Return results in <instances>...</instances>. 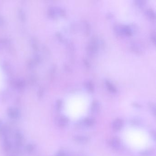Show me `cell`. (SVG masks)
<instances>
[{"label":"cell","mask_w":156,"mask_h":156,"mask_svg":"<svg viewBox=\"0 0 156 156\" xmlns=\"http://www.w3.org/2000/svg\"><path fill=\"white\" fill-rule=\"evenodd\" d=\"M104 47V41L102 38L94 36L91 38L86 47L87 55L90 57H94L98 54L99 49Z\"/></svg>","instance_id":"obj_1"},{"label":"cell","mask_w":156,"mask_h":156,"mask_svg":"<svg viewBox=\"0 0 156 156\" xmlns=\"http://www.w3.org/2000/svg\"><path fill=\"white\" fill-rule=\"evenodd\" d=\"M80 29L85 35H88L91 32V25L86 20H82L80 22Z\"/></svg>","instance_id":"obj_2"},{"label":"cell","mask_w":156,"mask_h":156,"mask_svg":"<svg viewBox=\"0 0 156 156\" xmlns=\"http://www.w3.org/2000/svg\"><path fill=\"white\" fill-rule=\"evenodd\" d=\"M130 48L134 52L141 54L143 52V49L141 43L136 40H133L130 44Z\"/></svg>","instance_id":"obj_3"},{"label":"cell","mask_w":156,"mask_h":156,"mask_svg":"<svg viewBox=\"0 0 156 156\" xmlns=\"http://www.w3.org/2000/svg\"><path fill=\"white\" fill-rule=\"evenodd\" d=\"M123 121L120 119H117L115 120L113 123L112 127L113 130L115 131H119L123 127Z\"/></svg>","instance_id":"obj_4"},{"label":"cell","mask_w":156,"mask_h":156,"mask_svg":"<svg viewBox=\"0 0 156 156\" xmlns=\"http://www.w3.org/2000/svg\"><path fill=\"white\" fill-rule=\"evenodd\" d=\"M123 25L116 23L114 25V33L118 36H124L123 32Z\"/></svg>","instance_id":"obj_5"},{"label":"cell","mask_w":156,"mask_h":156,"mask_svg":"<svg viewBox=\"0 0 156 156\" xmlns=\"http://www.w3.org/2000/svg\"><path fill=\"white\" fill-rule=\"evenodd\" d=\"M100 110V104L98 101L95 100L92 102L91 106V112L95 114L98 113Z\"/></svg>","instance_id":"obj_6"},{"label":"cell","mask_w":156,"mask_h":156,"mask_svg":"<svg viewBox=\"0 0 156 156\" xmlns=\"http://www.w3.org/2000/svg\"><path fill=\"white\" fill-rule=\"evenodd\" d=\"M105 84L106 85V87L108 90L110 92L115 94L117 92V88L113 85V83H111V82L109 81V80H105Z\"/></svg>","instance_id":"obj_7"},{"label":"cell","mask_w":156,"mask_h":156,"mask_svg":"<svg viewBox=\"0 0 156 156\" xmlns=\"http://www.w3.org/2000/svg\"><path fill=\"white\" fill-rule=\"evenodd\" d=\"M110 144L112 148L114 150H119L121 146L120 141L117 138L112 139Z\"/></svg>","instance_id":"obj_8"},{"label":"cell","mask_w":156,"mask_h":156,"mask_svg":"<svg viewBox=\"0 0 156 156\" xmlns=\"http://www.w3.org/2000/svg\"><path fill=\"white\" fill-rule=\"evenodd\" d=\"M84 86L87 91L90 92H92L94 89V83L90 80H87L84 82Z\"/></svg>","instance_id":"obj_9"},{"label":"cell","mask_w":156,"mask_h":156,"mask_svg":"<svg viewBox=\"0 0 156 156\" xmlns=\"http://www.w3.org/2000/svg\"><path fill=\"white\" fill-rule=\"evenodd\" d=\"M74 140L76 142L82 144L87 143L89 141V138L84 136H77L74 137Z\"/></svg>","instance_id":"obj_10"},{"label":"cell","mask_w":156,"mask_h":156,"mask_svg":"<svg viewBox=\"0 0 156 156\" xmlns=\"http://www.w3.org/2000/svg\"><path fill=\"white\" fill-rule=\"evenodd\" d=\"M82 124L86 127H90L94 125L95 120L92 118H87L84 119L82 121Z\"/></svg>","instance_id":"obj_11"},{"label":"cell","mask_w":156,"mask_h":156,"mask_svg":"<svg viewBox=\"0 0 156 156\" xmlns=\"http://www.w3.org/2000/svg\"><path fill=\"white\" fill-rule=\"evenodd\" d=\"M145 12H146V15L150 19H155L156 14H155V11L152 8H147V9H146Z\"/></svg>","instance_id":"obj_12"},{"label":"cell","mask_w":156,"mask_h":156,"mask_svg":"<svg viewBox=\"0 0 156 156\" xmlns=\"http://www.w3.org/2000/svg\"><path fill=\"white\" fill-rule=\"evenodd\" d=\"M123 32L124 35L126 36H131L132 34L131 30L128 25H123Z\"/></svg>","instance_id":"obj_13"},{"label":"cell","mask_w":156,"mask_h":156,"mask_svg":"<svg viewBox=\"0 0 156 156\" xmlns=\"http://www.w3.org/2000/svg\"><path fill=\"white\" fill-rule=\"evenodd\" d=\"M59 122L60 126L64 127V126H67L68 124V123H69V119L66 116H62L60 118Z\"/></svg>","instance_id":"obj_14"},{"label":"cell","mask_w":156,"mask_h":156,"mask_svg":"<svg viewBox=\"0 0 156 156\" xmlns=\"http://www.w3.org/2000/svg\"><path fill=\"white\" fill-rule=\"evenodd\" d=\"M130 28V30L132 31V34L135 33H137V31H138V28L137 25L135 23H131L128 25Z\"/></svg>","instance_id":"obj_15"},{"label":"cell","mask_w":156,"mask_h":156,"mask_svg":"<svg viewBox=\"0 0 156 156\" xmlns=\"http://www.w3.org/2000/svg\"><path fill=\"white\" fill-rule=\"evenodd\" d=\"M136 5L140 8L144 7L146 4V1L145 0H136L135 1Z\"/></svg>","instance_id":"obj_16"},{"label":"cell","mask_w":156,"mask_h":156,"mask_svg":"<svg viewBox=\"0 0 156 156\" xmlns=\"http://www.w3.org/2000/svg\"><path fill=\"white\" fill-rule=\"evenodd\" d=\"M140 154L142 156H152L153 152L151 150H146L141 152Z\"/></svg>","instance_id":"obj_17"},{"label":"cell","mask_w":156,"mask_h":156,"mask_svg":"<svg viewBox=\"0 0 156 156\" xmlns=\"http://www.w3.org/2000/svg\"><path fill=\"white\" fill-rule=\"evenodd\" d=\"M77 29H78V25H77V24L74 23V22L72 23L71 26H70V30H71V32L75 33V32H77Z\"/></svg>","instance_id":"obj_18"},{"label":"cell","mask_w":156,"mask_h":156,"mask_svg":"<svg viewBox=\"0 0 156 156\" xmlns=\"http://www.w3.org/2000/svg\"><path fill=\"white\" fill-rule=\"evenodd\" d=\"M149 107L153 114L154 115H156V106H155V104H153V103H150L149 104Z\"/></svg>","instance_id":"obj_19"},{"label":"cell","mask_w":156,"mask_h":156,"mask_svg":"<svg viewBox=\"0 0 156 156\" xmlns=\"http://www.w3.org/2000/svg\"><path fill=\"white\" fill-rule=\"evenodd\" d=\"M151 39L152 41L154 44H156V34H155V31H153L151 35Z\"/></svg>","instance_id":"obj_20"},{"label":"cell","mask_w":156,"mask_h":156,"mask_svg":"<svg viewBox=\"0 0 156 156\" xmlns=\"http://www.w3.org/2000/svg\"><path fill=\"white\" fill-rule=\"evenodd\" d=\"M62 101L60 100H58L57 103V109H60L62 108Z\"/></svg>","instance_id":"obj_21"},{"label":"cell","mask_w":156,"mask_h":156,"mask_svg":"<svg viewBox=\"0 0 156 156\" xmlns=\"http://www.w3.org/2000/svg\"><path fill=\"white\" fill-rule=\"evenodd\" d=\"M57 36L59 40H60V41H62V42H63V41H64V42L65 40H64V38H63L62 35L61 34L59 33H57Z\"/></svg>","instance_id":"obj_22"},{"label":"cell","mask_w":156,"mask_h":156,"mask_svg":"<svg viewBox=\"0 0 156 156\" xmlns=\"http://www.w3.org/2000/svg\"><path fill=\"white\" fill-rule=\"evenodd\" d=\"M83 61L85 66L87 68H89L90 67V65L89 62H88V61H87V60H86V59H83Z\"/></svg>","instance_id":"obj_23"},{"label":"cell","mask_w":156,"mask_h":156,"mask_svg":"<svg viewBox=\"0 0 156 156\" xmlns=\"http://www.w3.org/2000/svg\"><path fill=\"white\" fill-rule=\"evenodd\" d=\"M106 17L108 19H113V17H114V15L112 13H111V12H108L106 14Z\"/></svg>","instance_id":"obj_24"},{"label":"cell","mask_w":156,"mask_h":156,"mask_svg":"<svg viewBox=\"0 0 156 156\" xmlns=\"http://www.w3.org/2000/svg\"><path fill=\"white\" fill-rule=\"evenodd\" d=\"M65 67L66 71H67L68 72H71V71H72V69H71V67H69V66H68V65H65Z\"/></svg>","instance_id":"obj_25"},{"label":"cell","mask_w":156,"mask_h":156,"mask_svg":"<svg viewBox=\"0 0 156 156\" xmlns=\"http://www.w3.org/2000/svg\"><path fill=\"white\" fill-rule=\"evenodd\" d=\"M151 134H152V137L153 140L155 141V140H156V134H155V132H152Z\"/></svg>","instance_id":"obj_26"},{"label":"cell","mask_w":156,"mask_h":156,"mask_svg":"<svg viewBox=\"0 0 156 156\" xmlns=\"http://www.w3.org/2000/svg\"><path fill=\"white\" fill-rule=\"evenodd\" d=\"M57 156H66V155L64 152H61L58 153Z\"/></svg>","instance_id":"obj_27"}]
</instances>
